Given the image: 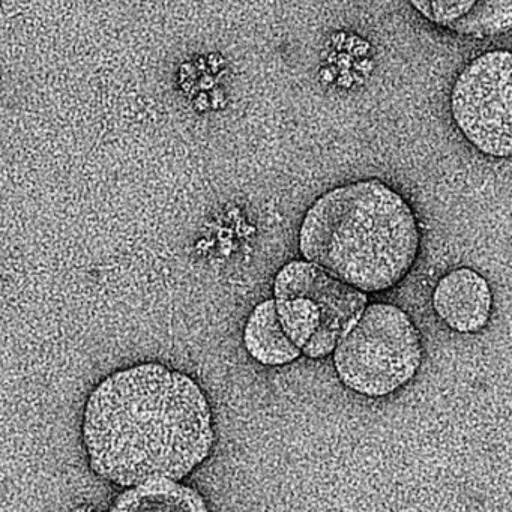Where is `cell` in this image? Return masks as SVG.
Returning a JSON list of instances; mask_svg holds the SVG:
<instances>
[{
    "label": "cell",
    "instance_id": "6da1fadb",
    "mask_svg": "<svg viewBox=\"0 0 512 512\" xmlns=\"http://www.w3.org/2000/svg\"><path fill=\"white\" fill-rule=\"evenodd\" d=\"M83 442L91 469L113 484L178 482L211 455V406L188 374L158 362L134 365L89 395Z\"/></svg>",
    "mask_w": 512,
    "mask_h": 512
},
{
    "label": "cell",
    "instance_id": "7a4b0ae2",
    "mask_svg": "<svg viewBox=\"0 0 512 512\" xmlns=\"http://www.w3.org/2000/svg\"><path fill=\"white\" fill-rule=\"evenodd\" d=\"M419 244L415 212L380 179L332 188L305 212L298 233L307 262L362 293L400 284L415 265Z\"/></svg>",
    "mask_w": 512,
    "mask_h": 512
},
{
    "label": "cell",
    "instance_id": "3957f363",
    "mask_svg": "<svg viewBox=\"0 0 512 512\" xmlns=\"http://www.w3.org/2000/svg\"><path fill=\"white\" fill-rule=\"evenodd\" d=\"M422 340L397 305H368L334 350L340 382L355 394L382 398L412 382L422 364Z\"/></svg>",
    "mask_w": 512,
    "mask_h": 512
},
{
    "label": "cell",
    "instance_id": "277c9868",
    "mask_svg": "<svg viewBox=\"0 0 512 512\" xmlns=\"http://www.w3.org/2000/svg\"><path fill=\"white\" fill-rule=\"evenodd\" d=\"M511 74V53L493 50L467 64L452 86V119L464 139L487 157H511Z\"/></svg>",
    "mask_w": 512,
    "mask_h": 512
},
{
    "label": "cell",
    "instance_id": "5b68a950",
    "mask_svg": "<svg viewBox=\"0 0 512 512\" xmlns=\"http://www.w3.org/2000/svg\"><path fill=\"white\" fill-rule=\"evenodd\" d=\"M275 301L310 299L320 310V325L302 353L322 359L334 353L346 332L367 307V295L347 286L307 260H292L275 275Z\"/></svg>",
    "mask_w": 512,
    "mask_h": 512
},
{
    "label": "cell",
    "instance_id": "8992f818",
    "mask_svg": "<svg viewBox=\"0 0 512 512\" xmlns=\"http://www.w3.org/2000/svg\"><path fill=\"white\" fill-rule=\"evenodd\" d=\"M433 307L452 331L475 334L490 322L493 293L481 274L470 268H458L437 283Z\"/></svg>",
    "mask_w": 512,
    "mask_h": 512
},
{
    "label": "cell",
    "instance_id": "52a82bcc",
    "mask_svg": "<svg viewBox=\"0 0 512 512\" xmlns=\"http://www.w3.org/2000/svg\"><path fill=\"white\" fill-rule=\"evenodd\" d=\"M244 346L254 361L266 367H283L302 355L281 329L272 299L257 304L248 316L244 328Z\"/></svg>",
    "mask_w": 512,
    "mask_h": 512
},
{
    "label": "cell",
    "instance_id": "ba28073f",
    "mask_svg": "<svg viewBox=\"0 0 512 512\" xmlns=\"http://www.w3.org/2000/svg\"><path fill=\"white\" fill-rule=\"evenodd\" d=\"M110 512H209L199 491L175 481L136 485L119 494Z\"/></svg>",
    "mask_w": 512,
    "mask_h": 512
},
{
    "label": "cell",
    "instance_id": "9c48e42d",
    "mask_svg": "<svg viewBox=\"0 0 512 512\" xmlns=\"http://www.w3.org/2000/svg\"><path fill=\"white\" fill-rule=\"evenodd\" d=\"M511 26V0H485L473 2V7L448 28L467 37L485 38L508 32Z\"/></svg>",
    "mask_w": 512,
    "mask_h": 512
},
{
    "label": "cell",
    "instance_id": "30bf717a",
    "mask_svg": "<svg viewBox=\"0 0 512 512\" xmlns=\"http://www.w3.org/2000/svg\"><path fill=\"white\" fill-rule=\"evenodd\" d=\"M275 308L284 334L302 352L319 329V307L310 299L298 298L275 301Z\"/></svg>",
    "mask_w": 512,
    "mask_h": 512
},
{
    "label": "cell",
    "instance_id": "8fae6325",
    "mask_svg": "<svg viewBox=\"0 0 512 512\" xmlns=\"http://www.w3.org/2000/svg\"><path fill=\"white\" fill-rule=\"evenodd\" d=\"M410 7L430 22L448 28L473 7V2H412Z\"/></svg>",
    "mask_w": 512,
    "mask_h": 512
}]
</instances>
